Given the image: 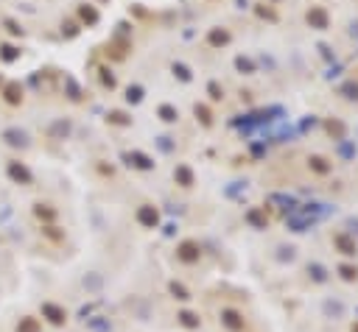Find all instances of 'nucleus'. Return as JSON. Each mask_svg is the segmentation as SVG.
Here are the masks:
<instances>
[{
    "mask_svg": "<svg viewBox=\"0 0 358 332\" xmlns=\"http://www.w3.org/2000/svg\"><path fill=\"white\" fill-rule=\"evenodd\" d=\"M308 23H314L316 28H325L327 26V14H325L322 9H311L308 11Z\"/></svg>",
    "mask_w": 358,
    "mask_h": 332,
    "instance_id": "1",
    "label": "nucleus"
},
{
    "mask_svg": "<svg viewBox=\"0 0 358 332\" xmlns=\"http://www.w3.org/2000/svg\"><path fill=\"white\" fill-rule=\"evenodd\" d=\"M6 98H9L11 103H20V98H23V95H20V87L17 84H9V87H6Z\"/></svg>",
    "mask_w": 358,
    "mask_h": 332,
    "instance_id": "2",
    "label": "nucleus"
},
{
    "mask_svg": "<svg viewBox=\"0 0 358 332\" xmlns=\"http://www.w3.org/2000/svg\"><path fill=\"white\" fill-rule=\"evenodd\" d=\"M81 17H84V20H90V23H93V20H96V11H90V9H81Z\"/></svg>",
    "mask_w": 358,
    "mask_h": 332,
    "instance_id": "3",
    "label": "nucleus"
},
{
    "mask_svg": "<svg viewBox=\"0 0 358 332\" xmlns=\"http://www.w3.org/2000/svg\"><path fill=\"white\" fill-rule=\"evenodd\" d=\"M163 118H165V120H174V109H171V106H163Z\"/></svg>",
    "mask_w": 358,
    "mask_h": 332,
    "instance_id": "4",
    "label": "nucleus"
}]
</instances>
